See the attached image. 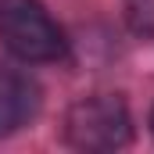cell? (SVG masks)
<instances>
[{
	"mask_svg": "<svg viewBox=\"0 0 154 154\" xmlns=\"http://www.w3.org/2000/svg\"><path fill=\"white\" fill-rule=\"evenodd\" d=\"M151 129H154V111H151Z\"/></svg>",
	"mask_w": 154,
	"mask_h": 154,
	"instance_id": "5b68a950",
	"label": "cell"
},
{
	"mask_svg": "<svg viewBox=\"0 0 154 154\" xmlns=\"http://www.w3.org/2000/svg\"><path fill=\"white\" fill-rule=\"evenodd\" d=\"M125 22L136 36H154V0H125Z\"/></svg>",
	"mask_w": 154,
	"mask_h": 154,
	"instance_id": "277c9868",
	"label": "cell"
},
{
	"mask_svg": "<svg viewBox=\"0 0 154 154\" xmlns=\"http://www.w3.org/2000/svg\"><path fill=\"white\" fill-rule=\"evenodd\" d=\"M65 136L79 151H118L133 140V118L122 97L90 93L65 115Z\"/></svg>",
	"mask_w": 154,
	"mask_h": 154,
	"instance_id": "6da1fadb",
	"label": "cell"
},
{
	"mask_svg": "<svg viewBox=\"0 0 154 154\" xmlns=\"http://www.w3.org/2000/svg\"><path fill=\"white\" fill-rule=\"evenodd\" d=\"M0 39L22 61H57L65 32L39 0H0Z\"/></svg>",
	"mask_w": 154,
	"mask_h": 154,
	"instance_id": "7a4b0ae2",
	"label": "cell"
},
{
	"mask_svg": "<svg viewBox=\"0 0 154 154\" xmlns=\"http://www.w3.org/2000/svg\"><path fill=\"white\" fill-rule=\"evenodd\" d=\"M39 111V86L18 68H0V136L18 133Z\"/></svg>",
	"mask_w": 154,
	"mask_h": 154,
	"instance_id": "3957f363",
	"label": "cell"
}]
</instances>
